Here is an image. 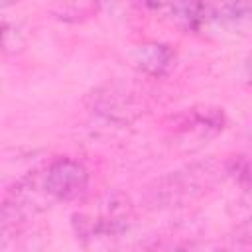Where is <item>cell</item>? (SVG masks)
<instances>
[{
    "mask_svg": "<svg viewBox=\"0 0 252 252\" xmlns=\"http://www.w3.org/2000/svg\"><path fill=\"white\" fill-rule=\"evenodd\" d=\"M89 187L87 167L73 158H59L51 161L41 177V189L45 195L57 201H75Z\"/></svg>",
    "mask_w": 252,
    "mask_h": 252,
    "instance_id": "1",
    "label": "cell"
},
{
    "mask_svg": "<svg viewBox=\"0 0 252 252\" xmlns=\"http://www.w3.org/2000/svg\"><path fill=\"white\" fill-rule=\"evenodd\" d=\"M159 10L183 32H199L211 18L207 0H165Z\"/></svg>",
    "mask_w": 252,
    "mask_h": 252,
    "instance_id": "2",
    "label": "cell"
},
{
    "mask_svg": "<svg viewBox=\"0 0 252 252\" xmlns=\"http://www.w3.org/2000/svg\"><path fill=\"white\" fill-rule=\"evenodd\" d=\"M134 61L148 75H163L171 69L175 53L163 43H142L134 51Z\"/></svg>",
    "mask_w": 252,
    "mask_h": 252,
    "instance_id": "3",
    "label": "cell"
},
{
    "mask_svg": "<svg viewBox=\"0 0 252 252\" xmlns=\"http://www.w3.org/2000/svg\"><path fill=\"white\" fill-rule=\"evenodd\" d=\"M211 18L240 26L252 18V0H207Z\"/></svg>",
    "mask_w": 252,
    "mask_h": 252,
    "instance_id": "4",
    "label": "cell"
},
{
    "mask_svg": "<svg viewBox=\"0 0 252 252\" xmlns=\"http://www.w3.org/2000/svg\"><path fill=\"white\" fill-rule=\"evenodd\" d=\"M234 244L238 246H252V217L246 219L234 232Z\"/></svg>",
    "mask_w": 252,
    "mask_h": 252,
    "instance_id": "5",
    "label": "cell"
},
{
    "mask_svg": "<svg viewBox=\"0 0 252 252\" xmlns=\"http://www.w3.org/2000/svg\"><path fill=\"white\" fill-rule=\"evenodd\" d=\"M18 0H2V6L4 8H8V6H12V4H16Z\"/></svg>",
    "mask_w": 252,
    "mask_h": 252,
    "instance_id": "6",
    "label": "cell"
},
{
    "mask_svg": "<svg viewBox=\"0 0 252 252\" xmlns=\"http://www.w3.org/2000/svg\"><path fill=\"white\" fill-rule=\"evenodd\" d=\"M248 77H250V81H252V59L248 61Z\"/></svg>",
    "mask_w": 252,
    "mask_h": 252,
    "instance_id": "7",
    "label": "cell"
}]
</instances>
